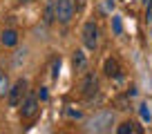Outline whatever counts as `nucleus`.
<instances>
[{
	"instance_id": "obj_6",
	"label": "nucleus",
	"mask_w": 152,
	"mask_h": 134,
	"mask_svg": "<svg viewBox=\"0 0 152 134\" xmlns=\"http://www.w3.org/2000/svg\"><path fill=\"white\" fill-rule=\"evenodd\" d=\"M81 92L87 98H92V96L99 92V81H96L94 74H85V78H83V83H81Z\"/></svg>"
},
{
	"instance_id": "obj_5",
	"label": "nucleus",
	"mask_w": 152,
	"mask_h": 134,
	"mask_svg": "<svg viewBox=\"0 0 152 134\" xmlns=\"http://www.w3.org/2000/svg\"><path fill=\"white\" fill-rule=\"evenodd\" d=\"M112 123H114V116L110 114V112H103V114L94 116V119L90 121V130H94V132H105V130H110Z\"/></svg>"
},
{
	"instance_id": "obj_12",
	"label": "nucleus",
	"mask_w": 152,
	"mask_h": 134,
	"mask_svg": "<svg viewBox=\"0 0 152 134\" xmlns=\"http://www.w3.org/2000/svg\"><path fill=\"white\" fill-rule=\"evenodd\" d=\"M112 27H114V34H116V36L123 34V23H121L119 16H114V18H112Z\"/></svg>"
},
{
	"instance_id": "obj_1",
	"label": "nucleus",
	"mask_w": 152,
	"mask_h": 134,
	"mask_svg": "<svg viewBox=\"0 0 152 134\" xmlns=\"http://www.w3.org/2000/svg\"><path fill=\"white\" fill-rule=\"evenodd\" d=\"M25 94H27V81H25V78H18V81L9 87V92H7V103H9V107H20Z\"/></svg>"
},
{
	"instance_id": "obj_7",
	"label": "nucleus",
	"mask_w": 152,
	"mask_h": 134,
	"mask_svg": "<svg viewBox=\"0 0 152 134\" xmlns=\"http://www.w3.org/2000/svg\"><path fill=\"white\" fill-rule=\"evenodd\" d=\"M0 43L5 45V47H16V45H18V31H16V29H2Z\"/></svg>"
},
{
	"instance_id": "obj_11",
	"label": "nucleus",
	"mask_w": 152,
	"mask_h": 134,
	"mask_svg": "<svg viewBox=\"0 0 152 134\" xmlns=\"http://www.w3.org/2000/svg\"><path fill=\"white\" fill-rule=\"evenodd\" d=\"M7 92H9V78H7V74L0 69V98L7 96Z\"/></svg>"
},
{
	"instance_id": "obj_9",
	"label": "nucleus",
	"mask_w": 152,
	"mask_h": 134,
	"mask_svg": "<svg viewBox=\"0 0 152 134\" xmlns=\"http://www.w3.org/2000/svg\"><path fill=\"white\" fill-rule=\"evenodd\" d=\"M116 132L119 134H134V132H141V127H137V123H132V121H125V123H121L116 127Z\"/></svg>"
},
{
	"instance_id": "obj_14",
	"label": "nucleus",
	"mask_w": 152,
	"mask_h": 134,
	"mask_svg": "<svg viewBox=\"0 0 152 134\" xmlns=\"http://www.w3.org/2000/svg\"><path fill=\"white\" fill-rule=\"evenodd\" d=\"M141 116H143V121H148V123L152 121V112H150L148 105H141Z\"/></svg>"
},
{
	"instance_id": "obj_8",
	"label": "nucleus",
	"mask_w": 152,
	"mask_h": 134,
	"mask_svg": "<svg viewBox=\"0 0 152 134\" xmlns=\"http://www.w3.org/2000/svg\"><path fill=\"white\" fill-rule=\"evenodd\" d=\"M74 67H76V72H83L87 67V58H85V54H83L81 49L74 52Z\"/></svg>"
},
{
	"instance_id": "obj_15",
	"label": "nucleus",
	"mask_w": 152,
	"mask_h": 134,
	"mask_svg": "<svg viewBox=\"0 0 152 134\" xmlns=\"http://www.w3.org/2000/svg\"><path fill=\"white\" fill-rule=\"evenodd\" d=\"M116 105H119V110H128V107H130V100L121 96V98H116Z\"/></svg>"
},
{
	"instance_id": "obj_10",
	"label": "nucleus",
	"mask_w": 152,
	"mask_h": 134,
	"mask_svg": "<svg viewBox=\"0 0 152 134\" xmlns=\"http://www.w3.org/2000/svg\"><path fill=\"white\" fill-rule=\"evenodd\" d=\"M105 74H107L110 78L119 76V63L114 60V58H107V60H105Z\"/></svg>"
},
{
	"instance_id": "obj_13",
	"label": "nucleus",
	"mask_w": 152,
	"mask_h": 134,
	"mask_svg": "<svg viewBox=\"0 0 152 134\" xmlns=\"http://www.w3.org/2000/svg\"><path fill=\"white\" fill-rule=\"evenodd\" d=\"M58 69H61V58L52 60V78H58Z\"/></svg>"
},
{
	"instance_id": "obj_16",
	"label": "nucleus",
	"mask_w": 152,
	"mask_h": 134,
	"mask_svg": "<svg viewBox=\"0 0 152 134\" xmlns=\"http://www.w3.org/2000/svg\"><path fill=\"white\" fill-rule=\"evenodd\" d=\"M67 116H72V119H81V112H78V110H67Z\"/></svg>"
},
{
	"instance_id": "obj_4",
	"label": "nucleus",
	"mask_w": 152,
	"mask_h": 134,
	"mask_svg": "<svg viewBox=\"0 0 152 134\" xmlns=\"http://www.w3.org/2000/svg\"><path fill=\"white\" fill-rule=\"evenodd\" d=\"M38 112V96L36 94H25L23 103H20V116L23 119H34Z\"/></svg>"
},
{
	"instance_id": "obj_17",
	"label": "nucleus",
	"mask_w": 152,
	"mask_h": 134,
	"mask_svg": "<svg viewBox=\"0 0 152 134\" xmlns=\"http://www.w3.org/2000/svg\"><path fill=\"white\" fill-rule=\"evenodd\" d=\"M38 98H40V100H47V90H45V87H40V92H38Z\"/></svg>"
},
{
	"instance_id": "obj_3",
	"label": "nucleus",
	"mask_w": 152,
	"mask_h": 134,
	"mask_svg": "<svg viewBox=\"0 0 152 134\" xmlns=\"http://www.w3.org/2000/svg\"><path fill=\"white\" fill-rule=\"evenodd\" d=\"M83 45H85L87 49L99 47V27H96V23H92V20L83 25Z\"/></svg>"
},
{
	"instance_id": "obj_2",
	"label": "nucleus",
	"mask_w": 152,
	"mask_h": 134,
	"mask_svg": "<svg viewBox=\"0 0 152 134\" xmlns=\"http://www.w3.org/2000/svg\"><path fill=\"white\" fill-rule=\"evenodd\" d=\"M54 11H56V20L58 23L67 25L72 18H74V11H76L74 0H56V2H54Z\"/></svg>"
}]
</instances>
